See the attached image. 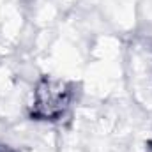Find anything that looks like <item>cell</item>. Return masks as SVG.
I'll return each mask as SVG.
<instances>
[{"label":"cell","instance_id":"6da1fadb","mask_svg":"<svg viewBox=\"0 0 152 152\" xmlns=\"http://www.w3.org/2000/svg\"><path fill=\"white\" fill-rule=\"evenodd\" d=\"M71 92L64 81L44 78L37 83L34 94V108L32 115L42 120H57L62 117L69 104Z\"/></svg>","mask_w":152,"mask_h":152}]
</instances>
